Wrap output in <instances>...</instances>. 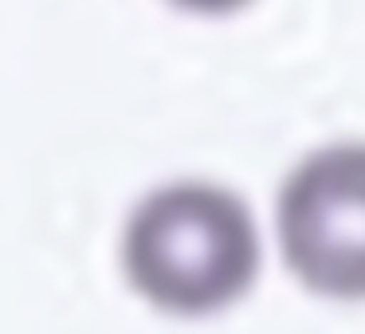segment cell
Segmentation results:
<instances>
[{
    "label": "cell",
    "instance_id": "1",
    "mask_svg": "<svg viewBox=\"0 0 365 334\" xmlns=\"http://www.w3.org/2000/svg\"><path fill=\"white\" fill-rule=\"evenodd\" d=\"M122 263L142 299L169 315H212L255 283L259 232L236 193L205 181L158 189L134 208Z\"/></svg>",
    "mask_w": 365,
    "mask_h": 334
},
{
    "label": "cell",
    "instance_id": "2",
    "mask_svg": "<svg viewBox=\"0 0 365 334\" xmlns=\"http://www.w3.org/2000/svg\"><path fill=\"white\" fill-rule=\"evenodd\" d=\"M279 248L302 287L365 299V146L310 153L279 193Z\"/></svg>",
    "mask_w": 365,
    "mask_h": 334
},
{
    "label": "cell",
    "instance_id": "3",
    "mask_svg": "<svg viewBox=\"0 0 365 334\" xmlns=\"http://www.w3.org/2000/svg\"><path fill=\"white\" fill-rule=\"evenodd\" d=\"M169 4H177L185 12H200V16H224V12H236L252 0H169Z\"/></svg>",
    "mask_w": 365,
    "mask_h": 334
}]
</instances>
